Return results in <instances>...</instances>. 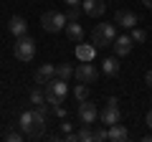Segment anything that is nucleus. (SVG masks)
Here are the masks:
<instances>
[{
	"label": "nucleus",
	"instance_id": "cd10ccee",
	"mask_svg": "<svg viewBox=\"0 0 152 142\" xmlns=\"http://www.w3.org/2000/svg\"><path fill=\"white\" fill-rule=\"evenodd\" d=\"M64 3H66V5H69V8H79V5H81V3H84V0H64Z\"/></svg>",
	"mask_w": 152,
	"mask_h": 142
},
{
	"label": "nucleus",
	"instance_id": "ddd939ff",
	"mask_svg": "<svg viewBox=\"0 0 152 142\" xmlns=\"http://www.w3.org/2000/svg\"><path fill=\"white\" fill-rule=\"evenodd\" d=\"M114 20L119 23L122 28H127V31H132V28L137 26V15L132 10H117V15H114Z\"/></svg>",
	"mask_w": 152,
	"mask_h": 142
},
{
	"label": "nucleus",
	"instance_id": "c85d7f7f",
	"mask_svg": "<svg viewBox=\"0 0 152 142\" xmlns=\"http://www.w3.org/2000/svg\"><path fill=\"white\" fill-rule=\"evenodd\" d=\"M145 81H147V86H150V89H152V69H150V71H147V76H145Z\"/></svg>",
	"mask_w": 152,
	"mask_h": 142
},
{
	"label": "nucleus",
	"instance_id": "b1692460",
	"mask_svg": "<svg viewBox=\"0 0 152 142\" xmlns=\"http://www.w3.org/2000/svg\"><path fill=\"white\" fill-rule=\"evenodd\" d=\"M147 38V31H142V28H132V41H134V43H142V41Z\"/></svg>",
	"mask_w": 152,
	"mask_h": 142
},
{
	"label": "nucleus",
	"instance_id": "9d476101",
	"mask_svg": "<svg viewBox=\"0 0 152 142\" xmlns=\"http://www.w3.org/2000/svg\"><path fill=\"white\" fill-rule=\"evenodd\" d=\"M53 76H56V66H53V64H43L41 69L36 71V76H33V79H36L38 86H46V84H48Z\"/></svg>",
	"mask_w": 152,
	"mask_h": 142
},
{
	"label": "nucleus",
	"instance_id": "7ed1b4c3",
	"mask_svg": "<svg viewBox=\"0 0 152 142\" xmlns=\"http://www.w3.org/2000/svg\"><path fill=\"white\" fill-rule=\"evenodd\" d=\"M13 53H15V59L23 61V64L33 61V56H36V41H33L31 36H18V41L13 43Z\"/></svg>",
	"mask_w": 152,
	"mask_h": 142
},
{
	"label": "nucleus",
	"instance_id": "423d86ee",
	"mask_svg": "<svg viewBox=\"0 0 152 142\" xmlns=\"http://www.w3.org/2000/svg\"><path fill=\"white\" fill-rule=\"evenodd\" d=\"M74 76H76V81H81V84H94L99 79V71H96V66L91 61H81V64L76 66Z\"/></svg>",
	"mask_w": 152,
	"mask_h": 142
},
{
	"label": "nucleus",
	"instance_id": "f8f14e48",
	"mask_svg": "<svg viewBox=\"0 0 152 142\" xmlns=\"http://www.w3.org/2000/svg\"><path fill=\"white\" fill-rule=\"evenodd\" d=\"M8 31L13 33V36H26L28 33V23H26V18H20V15H13L10 20H8Z\"/></svg>",
	"mask_w": 152,
	"mask_h": 142
},
{
	"label": "nucleus",
	"instance_id": "4468645a",
	"mask_svg": "<svg viewBox=\"0 0 152 142\" xmlns=\"http://www.w3.org/2000/svg\"><path fill=\"white\" fill-rule=\"evenodd\" d=\"M102 71L107 76H117V74H119V59H117V56H107V59L102 61Z\"/></svg>",
	"mask_w": 152,
	"mask_h": 142
},
{
	"label": "nucleus",
	"instance_id": "f03ea898",
	"mask_svg": "<svg viewBox=\"0 0 152 142\" xmlns=\"http://www.w3.org/2000/svg\"><path fill=\"white\" fill-rule=\"evenodd\" d=\"M114 38H117L114 23H99V26H94V31H91V43L96 46V48H107V46H112Z\"/></svg>",
	"mask_w": 152,
	"mask_h": 142
},
{
	"label": "nucleus",
	"instance_id": "a878e982",
	"mask_svg": "<svg viewBox=\"0 0 152 142\" xmlns=\"http://www.w3.org/2000/svg\"><path fill=\"white\" fill-rule=\"evenodd\" d=\"M61 132H64V137H66V135H71V122H69V119L61 122Z\"/></svg>",
	"mask_w": 152,
	"mask_h": 142
},
{
	"label": "nucleus",
	"instance_id": "1a4fd4ad",
	"mask_svg": "<svg viewBox=\"0 0 152 142\" xmlns=\"http://www.w3.org/2000/svg\"><path fill=\"white\" fill-rule=\"evenodd\" d=\"M81 10L86 13V15H91V18H102L104 10H107V3H104V0H84Z\"/></svg>",
	"mask_w": 152,
	"mask_h": 142
},
{
	"label": "nucleus",
	"instance_id": "7c9ffc66",
	"mask_svg": "<svg viewBox=\"0 0 152 142\" xmlns=\"http://www.w3.org/2000/svg\"><path fill=\"white\" fill-rule=\"evenodd\" d=\"M142 3H145V5H147V8H152V0H142Z\"/></svg>",
	"mask_w": 152,
	"mask_h": 142
},
{
	"label": "nucleus",
	"instance_id": "6e6552de",
	"mask_svg": "<svg viewBox=\"0 0 152 142\" xmlns=\"http://www.w3.org/2000/svg\"><path fill=\"white\" fill-rule=\"evenodd\" d=\"M43 89H46V94H53V97H61V99H66V91H69L66 79H61V76H53Z\"/></svg>",
	"mask_w": 152,
	"mask_h": 142
},
{
	"label": "nucleus",
	"instance_id": "dca6fc26",
	"mask_svg": "<svg viewBox=\"0 0 152 142\" xmlns=\"http://www.w3.org/2000/svg\"><path fill=\"white\" fill-rule=\"evenodd\" d=\"M127 137H129V132H127L124 124H119V122H117V124L109 127V140H112V142H124Z\"/></svg>",
	"mask_w": 152,
	"mask_h": 142
},
{
	"label": "nucleus",
	"instance_id": "f257e3e1",
	"mask_svg": "<svg viewBox=\"0 0 152 142\" xmlns=\"http://www.w3.org/2000/svg\"><path fill=\"white\" fill-rule=\"evenodd\" d=\"M46 117H48V107L43 104H38L36 109H26L20 114V119H18V127H20V132L26 137H31V140H36V137L43 135L46 130Z\"/></svg>",
	"mask_w": 152,
	"mask_h": 142
},
{
	"label": "nucleus",
	"instance_id": "9b49d317",
	"mask_svg": "<svg viewBox=\"0 0 152 142\" xmlns=\"http://www.w3.org/2000/svg\"><path fill=\"white\" fill-rule=\"evenodd\" d=\"M112 46H114V53H117V56H127L132 51V46H134V41H132V36L124 33V36H117Z\"/></svg>",
	"mask_w": 152,
	"mask_h": 142
},
{
	"label": "nucleus",
	"instance_id": "39448f33",
	"mask_svg": "<svg viewBox=\"0 0 152 142\" xmlns=\"http://www.w3.org/2000/svg\"><path fill=\"white\" fill-rule=\"evenodd\" d=\"M99 119H102V124H107V127H112V124H117V122H122V109H119L117 97H109V99H107V107L99 112Z\"/></svg>",
	"mask_w": 152,
	"mask_h": 142
},
{
	"label": "nucleus",
	"instance_id": "aec40b11",
	"mask_svg": "<svg viewBox=\"0 0 152 142\" xmlns=\"http://www.w3.org/2000/svg\"><path fill=\"white\" fill-rule=\"evenodd\" d=\"M74 71H76V69H71L69 64H58V66H56V76H61V79L69 81V79L74 76Z\"/></svg>",
	"mask_w": 152,
	"mask_h": 142
},
{
	"label": "nucleus",
	"instance_id": "20e7f679",
	"mask_svg": "<svg viewBox=\"0 0 152 142\" xmlns=\"http://www.w3.org/2000/svg\"><path fill=\"white\" fill-rule=\"evenodd\" d=\"M66 15L64 13H58V10H46L43 15H41V26H43V31L46 33H61L66 28Z\"/></svg>",
	"mask_w": 152,
	"mask_h": 142
},
{
	"label": "nucleus",
	"instance_id": "bb28decb",
	"mask_svg": "<svg viewBox=\"0 0 152 142\" xmlns=\"http://www.w3.org/2000/svg\"><path fill=\"white\" fill-rule=\"evenodd\" d=\"M51 112H53L56 117H66V109H64V104H61V107H53Z\"/></svg>",
	"mask_w": 152,
	"mask_h": 142
},
{
	"label": "nucleus",
	"instance_id": "c756f323",
	"mask_svg": "<svg viewBox=\"0 0 152 142\" xmlns=\"http://www.w3.org/2000/svg\"><path fill=\"white\" fill-rule=\"evenodd\" d=\"M147 127H150V130H152V109L147 112Z\"/></svg>",
	"mask_w": 152,
	"mask_h": 142
},
{
	"label": "nucleus",
	"instance_id": "2f4dec72",
	"mask_svg": "<svg viewBox=\"0 0 152 142\" xmlns=\"http://www.w3.org/2000/svg\"><path fill=\"white\" fill-rule=\"evenodd\" d=\"M112 3H117V0H112Z\"/></svg>",
	"mask_w": 152,
	"mask_h": 142
},
{
	"label": "nucleus",
	"instance_id": "0eeeda50",
	"mask_svg": "<svg viewBox=\"0 0 152 142\" xmlns=\"http://www.w3.org/2000/svg\"><path fill=\"white\" fill-rule=\"evenodd\" d=\"M96 117H99V112H96V104L94 102H89V99L79 102V122L81 124H94Z\"/></svg>",
	"mask_w": 152,
	"mask_h": 142
},
{
	"label": "nucleus",
	"instance_id": "f3484780",
	"mask_svg": "<svg viewBox=\"0 0 152 142\" xmlns=\"http://www.w3.org/2000/svg\"><path fill=\"white\" fill-rule=\"evenodd\" d=\"M66 36H69V41H74V43H81L84 41V28L79 26V23H66Z\"/></svg>",
	"mask_w": 152,
	"mask_h": 142
},
{
	"label": "nucleus",
	"instance_id": "393cba45",
	"mask_svg": "<svg viewBox=\"0 0 152 142\" xmlns=\"http://www.w3.org/2000/svg\"><path fill=\"white\" fill-rule=\"evenodd\" d=\"M23 137H26L23 132H5V140H8V142H20Z\"/></svg>",
	"mask_w": 152,
	"mask_h": 142
},
{
	"label": "nucleus",
	"instance_id": "4be33fe9",
	"mask_svg": "<svg viewBox=\"0 0 152 142\" xmlns=\"http://www.w3.org/2000/svg\"><path fill=\"white\" fill-rule=\"evenodd\" d=\"M81 13H84V10H81V5H79V8H69L64 15H66V20H69V23H76L79 18H81Z\"/></svg>",
	"mask_w": 152,
	"mask_h": 142
},
{
	"label": "nucleus",
	"instance_id": "6ab92c4d",
	"mask_svg": "<svg viewBox=\"0 0 152 142\" xmlns=\"http://www.w3.org/2000/svg\"><path fill=\"white\" fill-rule=\"evenodd\" d=\"M76 140H79V142H91V140H94V130H91V124H84L81 130L76 132Z\"/></svg>",
	"mask_w": 152,
	"mask_h": 142
},
{
	"label": "nucleus",
	"instance_id": "a211bd4d",
	"mask_svg": "<svg viewBox=\"0 0 152 142\" xmlns=\"http://www.w3.org/2000/svg\"><path fill=\"white\" fill-rule=\"evenodd\" d=\"M28 99H31V104H43L46 102V91H43V86H38L36 84V89H31V94H28Z\"/></svg>",
	"mask_w": 152,
	"mask_h": 142
},
{
	"label": "nucleus",
	"instance_id": "412c9836",
	"mask_svg": "<svg viewBox=\"0 0 152 142\" xmlns=\"http://www.w3.org/2000/svg\"><path fill=\"white\" fill-rule=\"evenodd\" d=\"M74 97L79 99V102H84V99H89V84H76V89H74Z\"/></svg>",
	"mask_w": 152,
	"mask_h": 142
},
{
	"label": "nucleus",
	"instance_id": "2eb2a0df",
	"mask_svg": "<svg viewBox=\"0 0 152 142\" xmlns=\"http://www.w3.org/2000/svg\"><path fill=\"white\" fill-rule=\"evenodd\" d=\"M96 56V46H89V43H79L76 46V59L79 61H91Z\"/></svg>",
	"mask_w": 152,
	"mask_h": 142
},
{
	"label": "nucleus",
	"instance_id": "5701e85b",
	"mask_svg": "<svg viewBox=\"0 0 152 142\" xmlns=\"http://www.w3.org/2000/svg\"><path fill=\"white\" fill-rule=\"evenodd\" d=\"M94 140H96V142L109 140V127H107V124H104V127H96V130H94Z\"/></svg>",
	"mask_w": 152,
	"mask_h": 142
}]
</instances>
